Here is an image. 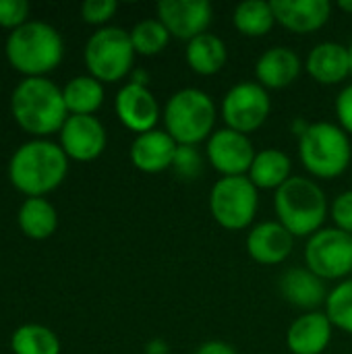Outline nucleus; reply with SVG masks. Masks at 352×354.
Wrapping results in <instances>:
<instances>
[{"label": "nucleus", "instance_id": "f03ea898", "mask_svg": "<svg viewBox=\"0 0 352 354\" xmlns=\"http://www.w3.org/2000/svg\"><path fill=\"white\" fill-rule=\"evenodd\" d=\"M10 112L19 127L35 137L60 131L68 118L62 89L46 77L23 79L10 95Z\"/></svg>", "mask_w": 352, "mask_h": 354}, {"label": "nucleus", "instance_id": "cd10ccee", "mask_svg": "<svg viewBox=\"0 0 352 354\" xmlns=\"http://www.w3.org/2000/svg\"><path fill=\"white\" fill-rule=\"evenodd\" d=\"M131 41L135 54L139 56H158L166 50L170 41V33L160 19H143L131 31Z\"/></svg>", "mask_w": 352, "mask_h": 354}, {"label": "nucleus", "instance_id": "72a5a7b5", "mask_svg": "<svg viewBox=\"0 0 352 354\" xmlns=\"http://www.w3.org/2000/svg\"><path fill=\"white\" fill-rule=\"evenodd\" d=\"M336 116H338V127L352 137V83L344 85L336 97Z\"/></svg>", "mask_w": 352, "mask_h": 354}, {"label": "nucleus", "instance_id": "4be33fe9", "mask_svg": "<svg viewBox=\"0 0 352 354\" xmlns=\"http://www.w3.org/2000/svg\"><path fill=\"white\" fill-rule=\"evenodd\" d=\"M247 176L257 187V191L276 193L293 176V162L282 149L268 147L255 153V160Z\"/></svg>", "mask_w": 352, "mask_h": 354}, {"label": "nucleus", "instance_id": "c9c22d12", "mask_svg": "<svg viewBox=\"0 0 352 354\" xmlns=\"http://www.w3.org/2000/svg\"><path fill=\"white\" fill-rule=\"evenodd\" d=\"M145 354H170V346H168V342L156 338L145 344Z\"/></svg>", "mask_w": 352, "mask_h": 354}, {"label": "nucleus", "instance_id": "6e6552de", "mask_svg": "<svg viewBox=\"0 0 352 354\" xmlns=\"http://www.w3.org/2000/svg\"><path fill=\"white\" fill-rule=\"evenodd\" d=\"M259 209V191L249 176H224L210 191V214L224 230H245Z\"/></svg>", "mask_w": 352, "mask_h": 354}, {"label": "nucleus", "instance_id": "2f4dec72", "mask_svg": "<svg viewBox=\"0 0 352 354\" xmlns=\"http://www.w3.org/2000/svg\"><path fill=\"white\" fill-rule=\"evenodd\" d=\"M29 2L27 0H0V27L17 29L25 25L29 19Z\"/></svg>", "mask_w": 352, "mask_h": 354}, {"label": "nucleus", "instance_id": "7c9ffc66", "mask_svg": "<svg viewBox=\"0 0 352 354\" xmlns=\"http://www.w3.org/2000/svg\"><path fill=\"white\" fill-rule=\"evenodd\" d=\"M118 10L116 0H87L81 4V17L89 25H106Z\"/></svg>", "mask_w": 352, "mask_h": 354}, {"label": "nucleus", "instance_id": "f8f14e48", "mask_svg": "<svg viewBox=\"0 0 352 354\" xmlns=\"http://www.w3.org/2000/svg\"><path fill=\"white\" fill-rule=\"evenodd\" d=\"M158 19L164 23L170 37L191 41L207 33L214 8L207 0H162L158 4Z\"/></svg>", "mask_w": 352, "mask_h": 354}, {"label": "nucleus", "instance_id": "bb28decb", "mask_svg": "<svg viewBox=\"0 0 352 354\" xmlns=\"http://www.w3.org/2000/svg\"><path fill=\"white\" fill-rule=\"evenodd\" d=\"M10 348L15 354H60V340L50 328L27 324L15 330Z\"/></svg>", "mask_w": 352, "mask_h": 354}, {"label": "nucleus", "instance_id": "20e7f679", "mask_svg": "<svg viewBox=\"0 0 352 354\" xmlns=\"http://www.w3.org/2000/svg\"><path fill=\"white\" fill-rule=\"evenodd\" d=\"M8 62L27 77H44L54 71L64 56L60 33L44 21H27L6 37Z\"/></svg>", "mask_w": 352, "mask_h": 354}, {"label": "nucleus", "instance_id": "4c0bfd02", "mask_svg": "<svg viewBox=\"0 0 352 354\" xmlns=\"http://www.w3.org/2000/svg\"><path fill=\"white\" fill-rule=\"evenodd\" d=\"M309 124L311 122H305V120H301V118H297L295 122H293V133L297 135V137H301L307 129H309Z\"/></svg>", "mask_w": 352, "mask_h": 354}, {"label": "nucleus", "instance_id": "393cba45", "mask_svg": "<svg viewBox=\"0 0 352 354\" xmlns=\"http://www.w3.org/2000/svg\"><path fill=\"white\" fill-rule=\"evenodd\" d=\"M19 226L29 239L44 241L56 232L58 214L48 199L27 197L19 209Z\"/></svg>", "mask_w": 352, "mask_h": 354}, {"label": "nucleus", "instance_id": "a211bd4d", "mask_svg": "<svg viewBox=\"0 0 352 354\" xmlns=\"http://www.w3.org/2000/svg\"><path fill=\"white\" fill-rule=\"evenodd\" d=\"M301 56L288 46H274L266 50L255 62V79L263 89H286L303 71Z\"/></svg>", "mask_w": 352, "mask_h": 354}, {"label": "nucleus", "instance_id": "c756f323", "mask_svg": "<svg viewBox=\"0 0 352 354\" xmlns=\"http://www.w3.org/2000/svg\"><path fill=\"white\" fill-rule=\"evenodd\" d=\"M180 180L191 183L201 176L203 172V156L195 145H178L172 168H170Z\"/></svg>", "mask_w": 352, "mask_h": 354}, {"label": "nucleus", "instance_id": "9b49d317", "mask_svg": "<svg viewBox=\"0 0 352 354\" xmlns=\"http://www.w3.org/2000/svg\"><path fill=\"white\" fill-rule=\"evenodd\" d=\"M255 147L249 135L237 133L228 127L216 129L205 143L207 164L224 176H247L255 160Z\"/></svg>", "mask_w": 352, "mask_h": 354}, {"label": "nucleus", "instance_id": "39448f33", "mask_svg": "<svg viewBox=\"0 0 352 354\" xmlns=\"http://www.w3.org/2000/svg\"><path fill=\"white\" fill-rule=\"evenodd\" d=\"M164 131L178 145H199L216 131L218 108L210 93L197 87H185L170 95L162 110Z\"/></svg>", "mask_w": 352, "mask_h": 354}, {"label": "nucleus", "instance_id": "aec40b11", "mask_svg": "<svg viewBox=\"0 0 352 354\" xmlns=\"http://www.w3.org/2000/svg\"><path fill=\"white\" fill-rule=\"evenodd\" d=\"M305 71L319 85H338L351 77L349 46L338 41H322L311 48L305 60Z\"/></svg>", "mask_w": 352, "mask_h": 354}, {"label": "nucleus", "instance_id": "6ab92c4d", "mask_svg": "<svg viewBox=\"0 0 352 354\" xmlns=\"http://www.w3.org/2000/svg\"><path fill=\"white\" fill-rule=\"evenodd\" d=\"M334 326L324 311H309L299 315L288 332L286 346L293 354H324L332 342Z\"/></svg>", "mask_w": 352, "mask_h": 354}, {"label": "nucleus", "instance_id": "5701e85b", "mask_svg": "<svg viewBox=\"0 0 352 354\" xmlns=\"http://www.w3.org/2000/svg\"><path fill=\"white\" fill-rule=\"evenodd\" d=\"M185 58L195 75L212 77L224 68V64L228 60V48L222 37L207 31V33L187 41Z\"/></svg>", "mask_w": 352, "mask_h": 354}, {"label": "nucleus", "instance_id": "b1692460", "mask_svg": "<svg viewBox=\"0 0 352 354\" xmlns=\"http://www.w3.org/2000/svg\"><path fill=\"white\" fill-rule=\"evenodd\" d=\"M104 83L91 75H79L62 87V97L68 114H89L100 110L104 104Z\"/></svg>", "mask_w": 352, "mask_h": 354}, {"label": "nucleus", "instance_id": "ea45409f", "mask_svg": "<svg viewBox=\"0 0 352 354\" xmlns=\"http://www.w3.org/2000/svg\"><path fill=\"white\" fill-rule=\"evenodd\" d=\"M349 52H351V77H352V41H351V46H349Z\"/></svg>", "mask_w": 352, "mask_h": 354}, {"label": "nucleus", "instance_id": "f704fd0d", "mask_svg": "<svg viewBox=\"0 0 352 354\" xmlns=\"http://www.w3.org/2000/svg\"><path fill=\"white\" fill-rule=\"evenodd\" d=\"M195 354H237L234 346L228 344V342H222V340H207L203 342Z\"/></svg>", "mask_w": 352, "mask_h": 354}, {"label": "nucleus", "instance_id": "f257e3e1", "mask_svg": "<svg viewBox=\"0 0 352 354\" xmlns=\"http://www.w3.org/2000/svg\"><path fill=\"white\" fill-rule=\"evenodd\" d=\"M68 172V156L48 139L23 143L8 162L10 183L27 197H44L60 187Z\"/></svg>", "mask_w": 352, "mask_h": 354}, {"label": "nucleus", "instance_id": "dca6fc26", "mask_svg": "<svg viewBox=\"0 0 352 354\" xmlns=\"http://www.w3.org/2000/svg\"><path fill=\"white\" fill-rule=\"evenodd\" d=\"M272 8L276 23L301 35L319 31L332 17V4L328 0H274Z\"/></svg>", "mask_w": 352, "mask_h": 354}, {"label": "nucleus", "instance_id": "e433bc0d", "mask_svg": "<svg viewBox=\"0 0 352 354\" xmlns=\"http://www.w3.org/2000/svg\"><path fill=\"white\" fill-rule=\"evenodd\" d=\"M131 83H137V85L147 87V83H149V73L143 71V68H135V71L131 73Z\"/></svg>", "mask_w": 352, "mask_h": 354}, {"label": "nucleus", "instance_id": "0eeeda50", "mask_svg": "<svg viewBox=\"0 0 352 354\" xmlns=\"http://www.w3.org/2000/svg\"><path fill=\"white\" fill-rule=\"evenodd\" d=\"M85 66L102 83H116L133 73L135 48L122 27H100L85 44Z\"/></svg>", "mask_w": 352, "mask_h": 354}, {"label": "nucleus", "instance_id": "9d476101", "mask_svg": "<svg viewBox=\"0 0 352 354\" xmlns=\"http://www.w3.org/2000/svg\"><path fill=\"white\" fill-rule=\"evenodd\" d=\"M220 112L228 129L243 135H251L259 131L270 118V91L263 89L259 83L241 81L226 91Z\"/></svg>", "mask_w": 352, "mask_h": 354}, {"label": "nucleus", "instance_id": "473e14b6", "mask_svg": "<svg viewBox=\"0 0 352 354\" xmlns=\"http://www.w3.org/2000/svg\"><path fill=\"white\" fill-rule=\"evenodd\" d=\"M330 218L334 220V228L352 236V191L340 193L330 205Z\"/></svg>", "mask_w": 352, "mask_h": 354}, {"label": "nucleus", "instance_id": "c85d7f7f", "mask_svg": "<svg viewBox=\"0 0 352 354\" xmlns=\"http://www.w3.org/2000/svg\"><path fill=\"white\" fill-rule=\"evenodd\" d=\"M324 313L336 330L352 336V278L338 282L328 292Z\"/></svg>", "mask_w": 352, "mask_h": 354}, {"label": "nucleus", "instance_id": "f3484780", "mask_svg": "<svg viewBox=\"0 0 352 354\" xmlns=\"http://www.w3.org/2000/svg\"><path fill=\"white\" fill-rule=\"evenodd\" d=\"M178 143L160 129H154L149 133L137 135L131 143V162L139 172L145 174H160L172 168L174 156H176Z\"/></svg>", "mask_w": 352, "mask_h": 354}, {"label": "nucleus", "instance_id": "412c9836", "mask_svg": "<svg viewBox=\"0 0 352 354\" xmlns=\"http://www.w3.org/2000/svg\"><path fill=\"white\" fill-rule=\"evenodd\" d=\"M280 290L293 307L305 309L307 313L319 311V307H326L328 301L326 282L307 268H290L284 272L280 278Z\"/></svg>", "mask_w": 352, "mask_h": 354}, {"label": "nucleus", "instance_id": "7ed1b4c3", "mask_svg": "<svg viewBox=\"0 0 352 354\" xmlns=\"http://www.w3.org/2000/svg\"><path fill=\"white\" fill-rule=\"evenodd\" d=\"M274 209L278 222L295 236H313L324 228L330 214L324 189L307 176H290L274 193Z\"/></svg>", "mask_w": 352, "mask_h": 354}, {"label": "nucleus", "instance_id": "423d86ee", "mask_svg": "<svg viewBox=\"0 0 352 354\" xmlns=\"http://www.w3.org/2000/svg\"><path fill=\"white\" fill-rule=\"evenodd\" d=\"M299 158L311 176L322 180L338 178L351 166V137L334 122H311L299 137Z\"/></svg>", "mask_w": 352, "mask_h": 354}, {"label": "nucleus", "instance_id": "58836bf2", "mask_svg": "<svg viewBox=\"0 0 352 354\" xmlns=\"http://www.w3.org/2000/svg\"><path fill=\"white\" fill-rule=\"evenodd\" d=\"M338 8L344 10V12H349V15H352V0H340V2H338Z\"/></svg>", "mask_w": 352, "mask_h": 354}, {"label": "nucleus", "instance_id": "1a4fd4ad", "mask_svg": "<svg viewBox=\"0 0 352 354\" xmlns=\"http://www.w3.org/2000/svg\"><path fill=\"white\" fill-rule=\"evenodd\" d=\"M305 268L324 282L346 280L352 272V236L338 228H322L307 239Z\"/></svg>", "mask_w": 352, "mask_h": 354}, {"label": "nucleus", "instance_id": "ddd939ff", "mask_svg": "<svg viewBox=\"0 0 352 354\" xmlns=\"http://www.w3.org/2000/svg\"><path fill=\"white\" fill-rule=\"evenodd\" d=\"M106 129L89 114H68L60 129V147L71 160L91 162L106 149Z\"/></svg>", "mask_w": 352, "mask_h": 354}, {"label": "nucleus", "instance_id": "a878e982", "mask_svg": "<svg viewBox=\"0 0 352 354\" xmlns=\"http://www.w3.org/2000/svg\"><path fill=\"white\" fill-rule=\"evenodd\" d=\"M232 23L237 31L245 37H263L276 25V15L272 2L263 0H245L237 4L232 12Z\"/></svg>", "mask_w": 352, "mask_h": 354}, {"label": "nucleus", "instance_id": "4468645a", "mask_svg": "<svg viewBox=\"0 0 352 354\" xmlns=\"http://www.w3.org/2000/svg\"><path fill=\"white\" fill-rule=\"evenodd\" d=\"M114 110L118 120L137 135L154 131L162 116L160 104L149 87L137 83H127L120 87L114 100Z\"/></svg>", "mask_w": 352, "mask_h": 354}, {"label": "nucleus", "instance_id": "2eb2a0df", "mask_svg": "<svg viewBox=\"0 0 352 354\" xmlns=\"http://www.w3.org/2000/svg\"><path fill=\"white\" fill-rule=\"evenodd\" d=\"M295 249V236L278 222L255 224L247 234V253L259 266H278L284 263Z\"/></svg>", "mask_w": 352, "mask_h": 354}]
</instances>
